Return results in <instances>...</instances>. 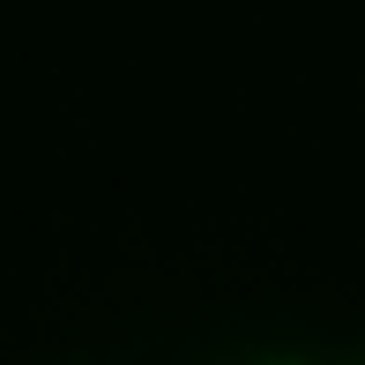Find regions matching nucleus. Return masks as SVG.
Segmentation results:
<instances>
[{
  "label": "nucleus",
  "mask_w": 365,
  "mask_h": 365,
  "mask_svg": "<svg viewBox=\"0 0 365 365\" xmlns=\"http://www.w3.org/2000/svg\"><path fill=\"white\" fill-rule=\"evenodd\" d=\"M276 365H306V358H276Z\"/></svg>",
  "instance_id": "nucleus-1"
}]
</instances>
